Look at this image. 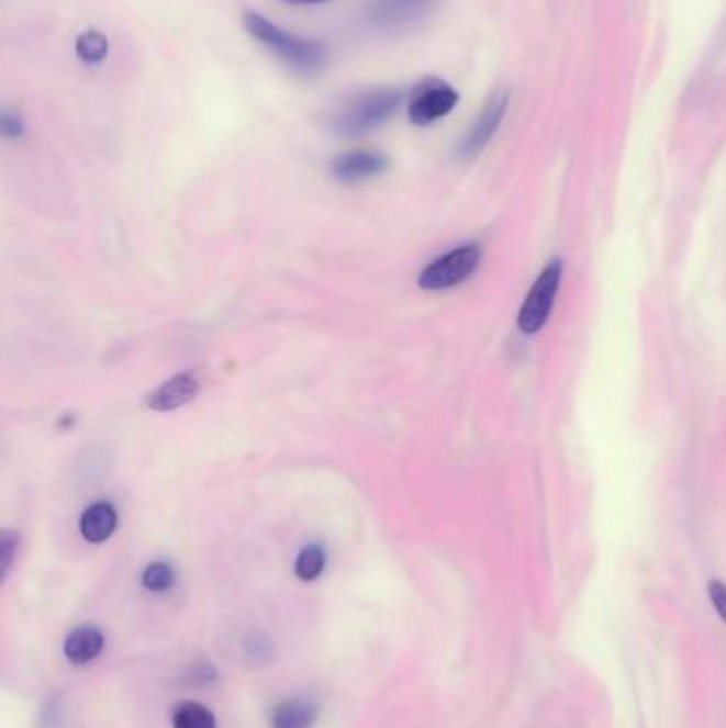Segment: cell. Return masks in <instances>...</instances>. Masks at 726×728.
Segmentation results:
<instances>
[{
  "instance_id": "6da1fadb",
  "label": "cell",
  "mask_w": 726,
  "mask_h": 728,
  "mask_svg": "<svg viewBox=\"0 0 726 728\" xmlns=\"http://www.w3.org/2000/svg\"><path fill=\"white\" fill-rule=\"evenodd\" d=\"M243 26L247 35L269 47L277 58L294 72L312 77L315 72L326 69L328 49L324 43L290 35L256 11H247L243 15Z\"/></svg>"
},
{
  "instance_id": "7a4b0ae2",
  "label": "cell",
  "mask_w": 726,
  "mask_h": 728,
  "mask_svg": "<svg viewBox=\"0 0 726 728\" xmlns=\"http://www.w3.org/2000/svg\"><path fill=\"white\" fill-rule=\"evenodd\" d=\"M403 103V90L376 88L354 97L335 117L337 133L346 137H360L388 122Z\"/></svg>"
},
{
  "instance_id": "3957f363",
  "label": "cell",
  "mask_w": 726,
  "mask_h": 728,
  "mask_svg": "<svg viewBox=\"0 0 726 728\" xmlns=\"http://www.w3.org/2000/svg\"><path fill=\"white\" fill-rule=\"evenodd\" d=\"M560 276H562V265L560 260H552L541 273L535 279L524 305L518 313V328L524 335H535L544 328L552 313L554 301L558 294L560 285Z\"/></svg>"
},
{
  "instance_id": "277c9868",
  "label": "cell",
  "mask_w": 726,
  "mask_h": 728,
  "mask_svg": "<svg viewBox=\"0 0 726 728\" xmlns=\"http://www.w3.org/2000/svg\"><path fill=\"white\" fill-rule=\"evenodd\" d=\"M480 258H482V251L478 245H462L450 254L437 258L435 262H431L420 276V288L422 290H446L451 285H458L460 281H465L478 269Z\"/></svg>"
},
{
  "instance_id": "5b68a950",
  "label": "cell",
  "mask_w": 726,
  "mask_h": 728,
  "mask_svg": "<svg viewBox=\"0 0 726 728\" xmlns=\"http://www.w3.org/2000/svg\"><path fill=\"white\" fill-rule=\"evenodd\" d=\"M458 104V92L442 79H422L410 99V120L415 126L433 124L446 117Z\"/></svg>"
},
{
  "instance_id": "8992f818",
  "label": "cell",
  "mask_w": 726,
  "mask_h": 728,
  "mask_svg": "<svg viewBox=\"0 0 726 728\" xmlns=\"http://www.w3.org/2000/svg\"><path fill=\"white\" fill-rule=\"evenodd\" d=\"M505 111H507V94L499 92L488 101L484 111L478 117V122L473 124V128L467 133V137L462 141V145H460L462 156H476L484 149L488 141L492 139V135L496 133L501 120L505 117Z\"/></svg>"
},
{
  "instance_id": "52a82bcc",
  "label": "cell",
  "mask_w": 726,
  "mask_h": 728,
  "mask_svg": "<svg viewBox=\"0 0 726 728\" xmlns=\"http://www.w3.org/2000/svg\"><path fill=\"white\" fill-rule=\"evenodd\" d=\"M386 169H388V158L380 152H369V149L347 152L333 163L335 177L342 179V181H347V183H356V181L378 177Z\"/></svg>"
},
{
  "instance_id": "ba28073f",
  "label": "cell",
  "mask_w": 726,
  "mask_h": 728,
  "mask_svg": "<svg viewBox=\"0 0 726 728\" xmlns=\"http://www.w3.org/2000/svg\"><path fill=\"white\" fill-rule=\"evenodd\" d=\"M201 385L192 373L175 376L174 380L163 383L156 392L147 396V407L154 412H174L177 407L190 403L199 394Z\"/></svg>"
},
{
  "instance_id": "9c48e42d",
  "label": "cell",
  "mask_w": 726,
  "mask_h": 728,
  "mask_svg": "<svg viewBox=\"0 0 726 728\" xmlns=\"http://www.w3.org/2000/svg\"><path fill=\"white\" fill-rule=\"evenodd\" d=\"M118 526V514L109 503H94L90 505L79 520V530L86 541L103 544Z\"/></svg>"
},
{
  "instance_id": "30bf717a",
  "label": "cell",
  "mask_w": 726,
  "mask_h": 728,
  "mask_svg": "<svg viewBox=\"0 0 726 728\" xmlns=\"http://www.w3.org/2000/svg\"><path fill=\"white\" fill-rule=\"evenodd\" d=\"M104 637L103 632L94 626H81L77 630H72L67 637L65 643V654L70 662L83 664L90 660L97 659L103 650Z\"/></svg>"
},
{
  "instance_id": "8fae6325",
  "label": "cell",
  "mask_w": 726,
  "mask_h": 728,
  "mask_svg": "<svg viewBox=\"0 0 726 728\" xmlns=\"http://www.w3.org/2000/svg\"><path fill=\"white\" fill-rule=\"evenodd\" d=\"M313 720H315V707L301 698L279 703L271 718L273 728H310Z\"/></svg>"
},
{
  "instance_id": "7c38bea8",
  "label": "cell",
  "mask_w": 726,
  "mask_h": 728,
  "mask_svg": "<svg viewBox=\"0 0 726 728\" xmlns=\"http://www.w3.org/2000/svg\"><path fill=\"white\" fill-rule=\"evenodd\" d=\"M75 54L83 65L97 67L107 60L109 41L99 29H86L75 38Z\"/></svg>"
},
{
  "instance_id": "4fadbf2b",
  "label": "cell",
  "mask_w": 726,
  "mask_h": 728,
  "mask_svg": "<svg viewBox=\"0 0 726 728\" xmlns=\"http://www.w3.org/2000/svg\"><path fill=\"white\" fill-rule=\"evenodd\" d=\"M174 728H215V718L201 703H181L174 712Z\"/></svg>"
},
{
  "instance_id": "5bb4252c",
  "label": "cell",
  "mask_w": 726,
  "mask_h": 728,
  "mask_svg": "<svg viewBox=\"0 0 726 728\" xmlns=\"http://www.w3.org/2000/svg\"><path fill=\"white\" fill-rule=\"evenodd\" d=\"M324 564H326V555L320 546H310L305 548L299 558H297V564H294V573L299 580L303 582H313L322 575L324 571Z\"/></svg>"
},
{
  "instance_id": "9a60e30c",
  "label": "cell",
  "mask_w": 726,
  "mask_h": 728,
  "mask_svg": "<svg viewBox=\"0 0 726 728\" xmlns=\"http://www.w3.org/2000/svg\"><path fill=\"white\" fill-rule=\"evenodd\" d=\"M143 586L152 592H165L175 584V571L167 562H154L143 571Z\"/></svg>"
},
{
  "instance_id": "2e32d148",
  "label": "cell",
  "mask_w": 726,
  "mask_h": 728,
  "mask_svg": "<svg viewBox=\"0 0 726 728\" xmlns=\"http://www.w3.org/2000/svg\"><path fill=\"white\" fill-rule=\"evenodd\" d=\"M707 592H710V601L718 614V618L726 625V584L721 580H712L707 584Z\"/></svg>"
},
{
  "instance_id": "e0dca14e",
  "label": "cell",
  "mask_w": 726,
  "mask_h": 728,
  "mask_svg": "<svg viewBox=\"0 0 726 728\" xmlns=\"http://www.w3.org/2000/svg\"><path fill=\"white\" fill-rule=\"evenodd\" d=\"M2 133L7 139H18L24 135V122L18 113L13 111H2Z\"/></svg>"
},
{
  "instance_id": "ac0fdd59",
  "label": "cell",
  "mask_w": 726,
  "mask_h": 728,
  "mask_svg": "<svg viewBox=\"0 0 726 728\" xmlns=\"http://www.w3.org/2000/svg\"><path fill=\"white\" fill-rule=\"evenodd\" d=\"M15 548H18V541L11 537V533H4V537H2V546H0V571H2V578H7V573H9V569H11Z\"/></svg>"
},
{
  "instance_id": "d6986e66",
  "label": "cell",
  "mask_w": 726,
  "mask_h": 728,
  "mask_svg": "<svg viewBox=\"0 0 726 728\" xmlns=\"http://www.w3.org/2000/svg\"><path fill=\"white\" fill-rule=\"evenodd\" d=\"M283 2H290V4H322V2H328V0H283Z\"/></svg>"
}]
</instances>
